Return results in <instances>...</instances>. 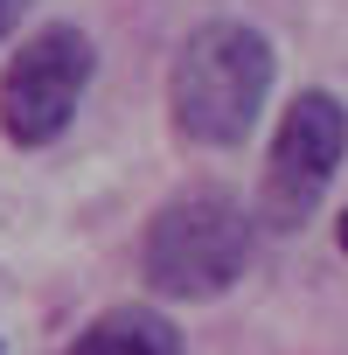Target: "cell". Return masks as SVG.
Masks as SVG:
<instances>
[{
  "instance_id": "cell-2",
  "label": "cell",
  "mask_w": 348,
  "mask_h": 355,
  "mask_svg": "<svg viewBox=\"0 0 348 355\" xmlns=\"http://www.w3.org/2000/svg\"><path fill=\"white\" fill-rule=\"evenodd\" d=\"M251 209L230 189H182L139 230V279L160 300H223L251 265Z\"/></svg>"
},
{
  "instance_id": "cell-6",
  "label": "cell",
  "mask_w": 348,
  "mask_h": 355,
  "mask_svg": "<svg viewBox=\"0 0 348 355\" xmlns=\"http://www.w3.org/2000/svg\"><path fill=\"white\" fill-rule=\"evenodd\" d=\"M21 15H28V0H0V42L21 28Z\"/></svg>"
},
{
  "instance_id": "cell-4",
  "label": "cell",
  "mask_w": 348,
  "mask_h": 355,
  "mask_svg": "<svg viewBox=\"0 0 348 355\" xmlns=\"http://www.w3.org/2000/svg\"><path fill=\"white\" fill-rule=\"evenodd\" d=\"M348 160V105L334 91H299L272 132V153H265V189H258V223L272 230H299L327 182Z\"/></svg>"
},
{
  "instance_id": "cell-7",
  "label": "cell",
  "mask_w": 348,
  "mask_h": 355,
  "mask_svg": "<svg viewBox=\"0 0 348 355\" xmlns=\"http://www.w3.org/2000/svg\"><path fill=\"white\" fill-rule=\"evenodd\" d=\"M334 244H341V251H348V209H341V223H334Z\"/></svg>"
},
{
  "instance_id": "cell-3",
  "label": "cell",
  "mask_w": 348,
  "mask_h": 355,
  "mask_svg": "<svg viewBox=\"0 0 348 355\" xmlns=\"http://www.w3.org/2000/svg\"><path fill=\"white\" fill-rule=\"evenodd\" d=\"M91 70H98V49L77 21H42L15 63L0 70V139L35 153V146H56L91 91Z\"/></svg>"
},
{
  "instance_id": "cell-1",
  "label": "cell",
  "mask_w": 348,
  "mask_h": 355,
  "mask_svg": "<svg viewBox=\"0 0 348 355\" xmlns=\"http://www.w3.org/2000/svg\"><path fill=\"white\" fill-rule=\"evenodd\" d=\"M279 77V49L251 21H202L167 63V119L189 146H244Z\"/></svg>"
},
{
  "instance_id": "cell-5",
  "label": "cell",
  "mask_w": 348,
  "mask_h": 355,
  "mask_svg": "<svg viewBox=\"0 0 348 355\" xmlns=\"http://www.w3.org/2000/svg\"><path fill=\"white\" fill-rule=\"evenodd\" d=\"M63 355H189V348H182V327H174L160 306H112Z\"/></svg>"
}]
</instances>
